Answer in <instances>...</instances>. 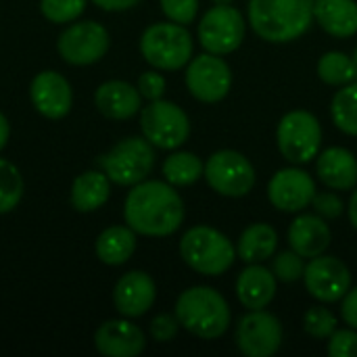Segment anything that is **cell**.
Instances as JSON below:
<instances>
[{
  "instance_id": "1",
  "label": "cell",
  "mask_w": 357,
  "mask_h": 357,
  "mask_svg": "<svg viewBox=\"0 0 357 357\" xmlns=\"http://www.w3.org/2000/svg\"><path fill=\"white\" fill-rule=\"evenodd\" d=\"M184 215V201L176 186L161 180L134 184L123 203V222L140 236H172L180 230Z\"/></svg>"
},
{
  "instance_id": "2",
  "label": "cell",
  "mask_w": 357,
  "mask_h": 357,
  "mask_svg": "<svg viewBox=\"0 0 357 357\" xmlns=\"http://www.w3.org/2000/svg\"><path fill=\"white\" fill-rule=\"evenodd\" d=\"M314 0H249L253 31L272 44H287L312 27Z\"/></svg>"
},
{
  "instance_id": "3",
  "label": "cell",
  "mask_w": 357,
  "mask_h": 357,
  "mask_svg": "<svg viewBox=\"0 0 357 357\" xmlns=\"http://www.w3.org/2000/svg\"><path fill=\"white\" fill-rule=\"evenodd\" d=\"M174 314L184 331L205 341L220 339L232 320L228 301L211 287H190L182 291Z\"/></svg>"
},
{
  "instance_id": "4",
  "label": "cell",
  "mask_w": 357,
  "mask_h": 357,
  "mask_svg": "<svg viewBox=\"0 0 357 357\" xmlns=\"http://www.w3.org/2000/svg\"><path fill=\"white\" fill-rule=\"evenodd\" d=\"M180 257L197 274L220 276L232 268L238 255L232 241L218 228L192 226L180 241Z\"/></svg>"
},
{
  "instance_id": "5",
  "label": "cell",
  "mask_w": 357,
  "mask_h": 357,
  "mask_svg": "<svg viewBox=\"0 0 357 357\" xmlns=\"http://www.w3.org/2000/svg\"><path fill=\"white\" fill-rule=\"evenodd\" d=\"M195 42L186 25L167 21L153 23L140 36L142 59L159 71H178L192 59Z\"/></svg>"
},
{
  "instance_id": "6",
  "label": "cell",
  "mask_w": 357,
  "mask_h": 357,
  "mask_svg": "<svg viewBox=\"0 0 357 357\" xmlns=\"http://www.w3.org/2000/svg\"><path fill=\"white\" fill-rule=\"evenodd\" d=\"M98 167L117 186H134L155 167V146L144 136H128L96 159Z\"/></svg>"
},
{
  "instance_id": "7",
  "label": "cell",
  "mask_w": 357,
  "mask_h": 357,
  "mask_svg": "<svg viewBox=\"0 0 357 357\" xmlns=\"http://www.w3.org/2000/svg\"><path fill=\"white\" fill-rule=\"evenodd\" d=\"M140 130L153 146L176 151L190 136V119L176 102L157 98L140 109Z\"/></svg>"
},
{
  "instance_id": "8",
  "label": "cell",
  "mask_w": 357,
  "mask_h": 357,
  "mask_svg": "<svg viewBox=\"0 0 357 357\" xmlns=\"http://www.w3.org/2000/svg\"><path fill=\"white\" fill-rule=\"evenodd\" d=\"M111 48V36L105 25L92 19H77L67 23V27L56 38L59 56L73 67H86L98 63Z\"/></svg>"
},
{
  "instance_id": "9",
  "label": "cell",
  "mask_w": 357,
  "mask_h": 357,
  "mask_svg": "<svg viewBox=\"0 0 357 357\" xmlns=\"http://www.w3.org/2000/svg\"><path fill=\"white\" fill-rule=\"evenodd\" d=\"M276 142L287 161L295 165L310 163L320 153L322 126L310 111H289L276 128Z\"/></svg>"
},
{
  "instance_id": "10",
  "label": "cell",
  "mask_w": 357,
  "mask_h": 357,
  "mask_svg": "<svg viewBox=\"0 0 357 357\" xmlns=\"http://www.w3.org/2000/svg\"><path fill=\"white\" fill-rule=\"evenodd\" d=\"M203 176L207 178L211 190L230 199L249 195L257 180L253 163L243 153L232 149L213 153L205 163Z\"/></svg>"
},
{
  "instance_id": "11",
  "label": "cell",
  "mask_w": 357,
  "mask_h": 357,
  "mask_svg": "<svg viewBox=\"0 0 357 357\" xmlns=\"http://www.w3.org/2000/svg\"><path fill=\"white\" fill-rule=\"evenodd\" d=\"M197 33L205 52L230 54L245 40V19L230 4H215L201 17Z\"/></svg>"
},
{
  "instance_id": "12",
  "label": "cell",
  "mask_w": 357,
  "mask_h": 357,
  "mask_svg": "<svg viewBox=\"0 0 357 357\" xmlns=\"http://www.w3.org/2000/svg\"><path fill=\"white\" fill-rule=\"evenodd\" d=\"M184 82L188 92L197 100L213 105L228 96L232 86V71L220 54L205 52L190 59V63L186 65Z\"/></svg>"
},
{
  "instance_id": "13",
  "label": "cell",
  "mask_w": 357,
  "mask_h": 357,
  "mask_svg": "<svg viewBox=\"0 0 357 357\" xmlns=\"http://www.w3.org/2000/svg\"><path fill=\"white\" fill-rule=\"evenodd\" d=\"M236 347L247 357L274 356L282 345L280 320L264 310H249L236 324Z\"/></svg>"
},
{
  "instance_id": "14",
  "label": "cell",
  "mask_w": 357,
  "mask_h": 357,
  "mask_svg": "<svg viewBox=\"0 0 357 357\" xmlns=\"http://www.w3.org/2000/svg\"><path fill=\"white\" fill-rule=\"evenodd\" d=\"M303 282L314 299L322 303H337L351 289V274L341 259L322 253L305 264Z\"/></svg>"
},
{
  "instance_id": "15",
  "label": "cell",
  "mask_w": 357,
  "mask_h": 357,
  "mask_svg": "<svg viewBox=\"0 0 357 357\" xmlns=\"http://www.w3.org/2000/svg\"><path fill=\"white\" fill-rule=\"evenodd\" d=\"M29 100L42 117L63 119L73 107V90L63 73L46 69L33 75L29 84Z\"/></svg>"
},
{
  "instance_id": "16",
  "label": "cell",
  "mask_w": 357,
  "mask_h": 357,
  "mask_svg": "<svg viewBox=\"0 0 357 357\" xmlns=\"http://www.w3.org/2000/svg\"><path fill=\"white\" fill-rule=\"evenodd\" d=\"M314 195H316L314 178L299 167H284L276 172L268 184L270 203L284 213L303 211L307 205H312Z\"/></svg>"
},
{
  "instance_id": "17",
  "label": "cell",
  "mask_w": 357,
  "mask_h": 357,
  "mask_svg": "<svg viewBox=\"0 0 357 357\" xmlns=\"http://www.w3.org/2000/svg\"><path fill=\"white\" fill-rule=\"evenodd\" d=\"M94 347L105 357H136L144 351L146 337L130 318H117L96 328Z\"/></svg>"
},
{
  "instance_id": "18",
  "label": "cell",
  "mask_w": 357,
  "mask_h": 357,
  "mask_svg": "<svg viewBox=\"0 0 357 357\" xmlns=\"http://www.w3.org/2000/svg\"><path fill=\"white\" fill-rule=\"evenodd\" d=\"M157 299V284L155 280L142 272V270H132L126 272L113 289V303L115 310L123 318H140L144 316Z\"/></svg>"
},
{
  "instance_id": "19",
  "label": "cell",
  "mask_w": 357,
  "mask_h": 357,
  "mask_svg": "<svg viewBox=\"0 0 357 357\" xmlns=\"http://www.w3.org/2000/svg\"><path fill=\"white\" fill-rule=\"evenodd\" d=\"M94 107L100 115L115 121L132 119L142 109V96L136 86L123 79L102 82L94 92Z\"/></svg>"
},
{
  "instance_id": "20",
  "label": "cell",
  "mask_w": 357,
  "mask_h": 357,
  "mask_svg": "<svg viewBox=\"0 0 357 357\" xmlns=\"http://www.w3.org/2000/svg\"><path fill=\"white\" fill-rule=\"evenodd\" d=\"M289 247L297 251L303 259L322 255L333 241V232L324 218L318 213H301L293 220L289 228Z\"/></svg>"
},
{
  "instance_id": "21",
  "label": "cell",
  "mask_w": 357,
  "mask_h": 357,
  "mask_svg": "<svg viewBox=\"0 0 357 357\" xmlns=\"http://www.w3.org/2000/svg\"><path fill=\"white\" fill-rule=\"evenodd\" d=\"M236 297L247 310H264L276 297V276L261 264H249L236 280Z\"/></svg>"
},
{
  "instance_id": "22",
  "label": "cell",
  "mask_w": 357,
  "mask_h": 357,
  "mask_svg": "<svg viewBox=\"0 0 357 357\" xmlns=\"http://www.w3.org/2000/svg\"><path fill=\"white\" fill-rule=\"evenodd\" d=\"M318 178L333 190H351L357 186V159L345 146H331L318 153Z\"/></svg>"
},
{
  "instance_id": "23",
  "label": "cell",
  "mask_w": 357,
  "mask_h": 357,
  "mask_svg": "<svg viewBox=\"0 0 357 357\" xmlns=\"http://www.w3.org/2000/svg\"><path fill=\"white\" fill-rule=\"evenodd\" d=\"M111 180L102 169H88L79 174L69 190V203L77 213H92L105 207L111 197Z\"/></svg>"
},
{
  "instance_id": "24",
  "label": "cell",
  "mask_w": 357,
  "mask_h": 357,
  "mask_svg": "<svg viewBox=\"0 0 357 357\" xmlns=\"http://www.w3.org/2000/svg\"><path fill=\"white\" fill-rule=\"evenodd\" d=\"M316 23L335 38H351L357 33L356 0H314Z\"/></svg>"
},
{
  "instance_id": "25",
  "label": "cell",
  "mask_w": 357,
  "mask_h": 357,
  "mask_svg": "<svg viewBox=\"0 0 357 357\" xmlns=\"http://www.w3.org/2000/svg\"><path fill=\"white\" fill-rule=\"evenodd\" d=\"M136 232L126 226H109L105 228L96 243L94 253L105 266H123L136 251Z\"/></svg>"
},
{
  "instance_id": "26",
  "label": "cell",
  "mask_w": 357,
  "mask_h": 357,
  "mask_svg": "<svg viewBox=\"0 0 357 357\" xmlns=\"http://www.w3.org/2000/svg\"><path fill=\"white\" fill-rule=\"evenodd\" d=\"M276 249H278L276 230L270 224L257 222L243 230L236 245V255L245 264H264L270 257H274Z\"/></svg>"
},
{
  "instance_id": "27",
  "label": "cell",
  "mask_w": 357,
  "mask_h": 357,
  "mask_svg": "<svg viewBox=\"0 0 357 357\" xmlns=\"http://www.w3.org/2000/svg\"><path fill=\"white\" fill-rule=\"evenodd\" d=\"M161 172H163L165 182H169L172 186L180 188V186H190L199 178H203L205 163L195 153L174 151L169 157H165Z\"/></svg>"
},
{
  "instance_id": "28",
  "label": "cell",
  "mask_w": 357,
  "mask_h": 357,
  "mask_svg": "<svg viewBox=\"0 0 357 357\" xmlns=\"http://www.w3.org/2000/svg\"><path fill=\"white\" fill-rule=\"evenodd\" d=\"M331 115L343 134L357 136V82L341 86V90L333 96Z\"/></svg>"
},
{
  "instance_id": "29",
  "label": "cell",
  "mask_w": 357,
  "mask_h": 357,
  "mask_svg": "<svg viewBox=\"0 0 357 357\" xmlns=\"http://www.w3.org/2000/svg\"><path fill=\"white\" fill-rule=\"evenodd\" d=\"M318 77L328 84V86H345L356 82V67L354 59L347 56L345 52L331 50L320 56L318 61Z\"/></svg>"
},
{
  "instance_id": "30",
  "label": "cell",
  "mask_w": 357,
  "mask_h": 357,
  "mask_svg": "<svg viewBox=\"0 0 357 357\" xmlns=\"http://www.w3.org/2000/svg\"><path fill=\"white\" fill-rule=\"evenodd\" d=\"M23 190L25 182L19 167L13 161L0 157V215L17 209L23 199Z\"/></svg>"
},
{
  "instance_id": "31",
  "label": "cell",
  "mask_w": 357,
  "mask_h": 357,
  "mask_svg": "<svg viewBox=\"0 0 357 357\" xmlns=\"http://www.w3.org/2000/svg\"><path fill=\"white\" fill-rule=\"evenodd\" d=\"M88 0H40V13L54 25H65L82 19Z\"/></svg>"
},
{
  "instance_id": "32",
  "label": "cell",
  "mask_w": 357,
  "mask_h": 357,
  "mask_svg": "<svg viewBox=\"0 0 357 357\" xmlns=\"http://www.w3.org/2000/svg\"><path fill=\"white\" fill-rule=\"evenodd\" d=\"M303 328L314 339H331L337 331V316L324 305H314L303 316Z\"/></svg>"
},
{
  "instance_id": "33",
  "label": "cell",
  "mask_w": 357,
  "mask_h": 357,
  "mask_svg": "<svg viewBox=\"0 0 357 357\" xmlns=\"http://www.w3.org/2000/svg\"><path fill=\"white\" fill-rule=\"evenodd\" d=\"M272 272H274L276 280H280V282H297L303 278L305 261L297 251L289 249V251H282L274 257Z\"/></svg>"
},
{
  "instance_id": "34",
  "label": "cell",
  "mask_w": 357,
  "mask_h": 357,
  "mask_svg": "<svg viewBox=\"0 0 357 357\" xmlns=\"http://www.w3.org/2000/svg\"><path fill=\"white\" fill-rule=\"evenodd\" d=\"M163 15L180 25H188L195 21L199 13V0H159Z\"/></svg>"
},
{
  "instance_id": "35",
  "label": "cell",
  "mask_w": 357,
  "mask_h": 357,
  "mask_svg": "<svg viewBox=\"0 0 357 357\" xmlns=\"http://www.w3.org/2000/svg\"><path fill=\"white\" fill-rule=\"evenodd\" d=\"M328 354L333 357H357V331H335L328 339Z\"/></svg>"
},
{
  "instance_id": "36",
  "label": "cell",
  "mask_w": 357,
  "mask_h": 357,
  "mask_svg": "<svg viewBox=\"0 0 357 357\" xmlns=\"http://www.w3.org/2000/svg\"><path fill=\"white\" fill-rule=\"evenodd\" d=\"M136 88H138V92H140V96L144 100H157V98H163L165 88H167V82L159 73V69H151V71L140 73Z\"/></svg>"
},
{
  "instance_id": "37",
  "label": "cell",
  "mask_w": 357,
  "mask_h": 357,
  "mask_svg": "<svg viewBox=\"0 0 357 357\" xmlns=\"http://www.w3.org/2000/svg\"><path fill=\"white\" fill-rule=\"evenodd\" d=\"M312 207L324 220H337L345 211L343 199L335 192H316L312 199Z\"/></svg>"
},
{
  "instance_id": "38",
  "label": "cell",
  "mask_w": 357,
  "mask_h": 357,
  "mask_svg": "<svg viewBox=\"0 0 357 357\" xmlns=\"http://www.w3.org/2000/svg\"><path fill=\"white\" fill-rule=\"evenodd\" d=\"M178 331H180V322L176 318V314L174 316L159 314L149 324V333H151L153 341H157V343H169L178 335Z\"/></svg>"
},
{
  "instance_id": "39",
  "label": "cell",
  "mask_w": 357,
  "mask_h": 357,
  "mask_svg": "<svg viewBox=\"0 0 357 357\" xmlns=\"http://www.w3.org/2000/svg\"><path fill=\"white\" fill-rule=\"evenodd\" d=\"M341 301H343L341 303V316H343L345 324H349L351 328L357 331V287L349 289Z\"/></svg>"
},
{
  "instance_id": "40",
  "label": "cell",
  "mask_w": 357,
  "mask_h": 357,
  "mask_svg": "<svg viewBox=\"0 0 357 357\" xmlns=\"http://www.w3.org/2000/svg\"><path fill=\"white\" fill-rule=\"evenodd\" d=\"M94 2L98 8L107 10V13H121V10H130L134 6H138L142 0H90Z\"/></svg>"
},
{
  "instance_id": "41",
  "label": "cell",
  "mask_w": 357,
  "mask_h": 357,
  "mask_svg": "<svg viewBox=\"0 0 357 357\" xmlns=\"http://www.w3.org/2000/svg\"><path fill=\"white\" fill-rule=\"evenodd\" d=\"M8 138H10V123H8L6 115L0 111V153H2L4 146L8 144Z\"/></svg>"
},
{
  "instance_id": "42",
  "label": "cell",
  "mask_w": 357,
  "mask_h": 357,
  "mask_svg": "<svg viewBox=\"0 0 357 357\" xmlns=\"http://www.w3.org/2000/svg\"><path fill=\"white\" fill-rule=\"evenodd\" d=\"M347 213H349V222H351V226L357 230V190L351 195V199H349Z\"/></svg>"
},
{
  "instance_id": "43",
  "label": "cell",
  "mask_w": 357,
  "mask_h": 357,
  "mask_svg": "<svg viewBox=\"0 0 357 357\" xmlns=\"http://www.w3.org/2000/svg\"><path fill=\"white\" fill-rule=\"evenodd\" d=\"M354 67H356V82H357V46H356V50H354Z\"/></svg>"
},
{
  "instance_id": "44",
  "label": "cell",
  "mask_w": 357,
  "mask_h": 357,
  "mask_svg": "<svg viewBox=\"0 0 357 357\" xmlns=\"http://www.w3.org/2000/svg\"><path fill=\"white\" fill-rule=\"evenodd\" d=\"M215 4H232L234 0H213Z\"/></svg>"
}]
</instances>
